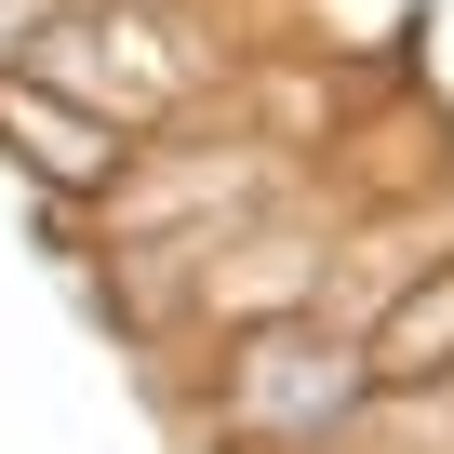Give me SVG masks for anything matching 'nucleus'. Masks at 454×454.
<instances>
[{"instance_id":"obj_1","label":"nucleus","mask_w":454,"mask_h":454,"mask_svg":"<svg viewBox=\"0 0 454 454\" xmlns=\"http://www.w3.org/2000/svg\"><path fill=\"white\" fill-rule=\"evenodd\" d=\"M361 334L321 321H241L214 334V441L227 454H334V427L361 414Z\"/></svg>"},{"instance_id":"obj_2","label":"nucleus","mask_w":454,"mask_h":454,"mask_svg":"<svg viewBox=\"0 0 454 454\" xmlns=\"http://www.w3.org/2000/svg\"><path fill=\"white\" fill-rule=\"evenodd\" d=\"M121 160H134V134H121V121L67 107V94H54V81H27V67H0V174H27L54 227H67L81 200H107V174H121Z\"/></svg>"},{"instance_id":"obj_3","label":"nucleus","mask_w":454,"mask_h":454,"mask_svg":"<svg viewBox=\"0 0 454 454\" xmlns=\"http://www.w3.org/2000/svg\"><path fill=\"white\" fill-rule=\"evenodd\" d=\"M361 374L374 387H414V374H454V254H427L374 321H361Z\"/></svg>"}]
</instances>
